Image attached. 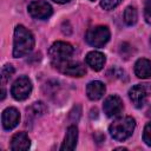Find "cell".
<instances>
[{"mask_svg": "<svg viewBox=\"0 0 151 151\" xmlns=\"http://www.w3.org/2000/svg\"><path fill=\"white\" fill-rule=\"evenodd\" d=\"M34 37L29 29L22 25H17L13 38V57L21 58L28 54L34 47Z\"/></svg>", "mask_w": 151, "mask_h": 151, "instance_id": "cell-1", "label": "cell"}, {"mask_svg": "<svg viewBox=\"0 0 151 151\" xmlns=\"http://www.w3.org/2000/svg\"><path fill=\"white\" fill-rule=\"evenodd\" d=\"M136 120L130 116H123L113 120L109 126V132L111 137L117 142H124L130 138L134 131Z\"/></svg>", "mask_w": 151, "mask_h": 151, "instance_id": "cell-2", "label": "cell"}, {"mask_svg": "<svg viewBox=\"0 0 151 151\" xmlns=\"http://www.w3.org/2000/svg\"><path fill=\"white\" fill-rule=\"evenodd\" d=\"M110 37H111V33L109 27L99 25L87 29L85 34V40L88 45L93 47H103L110 40Z\"/></svg>", "mask_w": 151, "mask_h": 151, "instance_id": "cell-3", "label": "cell"}, {"mask_svg": "<svg viewBox=\"0 0 151 151\" xmlns=\"http://www.w3.org/2000/svg\"><path fill=\"white\" fill-rule=\"evenodd\" d=\"M73 52H74V50H73L72 45L68 42H65V41H55L52 44V46L48 50V54L54 65L64 63L66 60H70Z\"/></svg>", "mask_w": 151, "mask_h": 151, "instance_id": "cell-4", "label": "cell"}, {"mask_svg": "<svg viewBox=\"0 0 151 151\" xmlns=\"http://www.w3.org/2000/svg\"><path fill=\"white\" fill-rule=\"evenodd\" d=\"M151 94L150 84H136L129 90V98L134 107L140 109L145 105L149 96Z\"/></svg>", "mask_w": 151, "mask_h": 151, "instance_id": "cell-5", "label": "cell"}, {"mask_svg": "<svg viewBox=\"0 0 151 151\" xmlns=\"http://www.w3.org/2000/svg\"><path fill=\"white\" fill-rule=\"evenodd\" d=\"M32 88H33V86H32L31 79L26 76H21L13 83V85L11 87V94L15 100L21 101L29 97Z\"/></svg>", "mask_w": 151, "mask_h": 151, "instance_id": "cell-6", "label": "cell"}, {"mask_svg": "<svg viewBox=\"0 0 151 151\" xmlns=\"http://www.w3.org/2000/svg\"><path fill=\"white\" fill-rule=\"evenodd\" d=\"M27 11H28V14L32 18L38 19V20H46L53 13L52 6L45 0H34V1H32L28 5Z\"/></svg>", "mask_w": 151, "mask_h": 151, "instance_id": "cell-7", "label": "cell"}, {"mask_svg": "<svg viewBox=\"0 0 151 151\" xmlns=\"http://www.w3.org/2000/svg\"><path fill=\"white\" fill-rule=\"evenodd\" d=\"M124 110V104L123 100L117 94H111L109 96L103 104V111L107 117H116L120 114Z\"/></svg>", "mask_w": 151, "mask_h": 151, "instance_id": "cell-8", "label": "cell"}, {"mask_svg": "<svg viewBox=\"0 0 151 151\" xmlns=\"http://www.w3.org/2000/svg\"><path fill=\"white\" fill-rule=\"evenodd\" d=\"M66 76H70V77H83L85 76L86 73V67L79 63V61H70V60H66L64 63H60V64H57L55 65Z\"/></svg>", "mask_w": 151, "mask_h": 151, "instance_id": "cell-9", "label": "cell"}, {"mask_svg": "<svg viewBox=\"0 0 151 151\" xmlns=\"http://www.w3.org/2000/svg\"><path fill=\"white\" fill-rule=\"evenodd\" d=\"M20 122V113L15 107H6L1 114L2 127L6 131L13 130Z\"/></svg>", "mask_w": 151, "mask_h": 151, "instance_id": "cell-10", "label": "cell"}, {"mask_svg": "<svg viewBox=\"0 0 151 151\" xmlns=\"http://www.w3.org/2000/svg\"><path fill=\"white\" fill-rule=\"evenodd\" d=\"M31 146L29 137L26 132H17L11 139L9 147L13 151H25Z\"/></svg>", "mask_w": 151, "mask_h": 151, "instance_id": "cell-11", "label": "cell"}, {"mask_svg": "<svg viewBox=\"0 0 151 151\" xmlns=\"http://www.w3.org/2000/svg\"><path fill=\"white\" fill-rule=\"evenodd\" d=\"M85 61L87 66H90L94 71H100L103 70L105 63H106V57L104 53L98 52V51H91L86 54Z\"/></svg>", "mask_w": 151, "mask_h": 151, "instance_id": "cell-12", "label": "cell"}, {"mask_svg": "<svg viewBox=\"0 0 151 151\" xmlns=\"http://www.w3.org/2000/svg\"><path fill=\"white\" fill-rule=\"evenodd\" d=\"M106 92V86L99 80H92L86 86V94L90 100H99Z\"/></svg>", "mask_w": 151, "mask_h": 151, "instance_id": "cell-13", "label": "cell"}, {"mask_svg": "<svg viewBox=\"0 0 151 151\" xmlns=\"http://www.w3.org/2000/svg\"><path fill=\"white\" fill-rule=\"evenodd\" d=\"M77 142H78V129H77L76 125H70L67 127V131H66L64 142L60 146V150L61 151L74 150L76 146H77Z\"/></svg>", "mask_w": 151, "mask_h": 151, "instance_id": "cell-14", "label": "cell"}, {"mask_svg": "<svg viewBox=\"0 0 151 151\" xmlns=\"http://www.w3.org/2000/svg\"><path fill=\"white\" fill-rule=\"evenodd\" d=\"M134 74L139 79L151 78V60L146 58H140L134 64Z\"/></svg>", "mask_w": 151, "mask_h": 151, "instance_id": "cell-15", "label": "cell"}, {"mask_svg": "<svg viewBox=\"0 0 151 151\" xmlns=\"http://www.w3.org/2000/svg\"><path fill=\"white\" fill-rule=\"evenodd\" d=\"M123 20L125 22V25L127 26H133L137 20H138V12L136 9V7L133 6H127L124 11V14H123Z\"/></svg>", "mask_w": 151, "mask_h": 151, "instance_id": "cell-16", "label": "cell"}, {"mask_svg": "<svg viewBox=\"0 0 151 151\" xmlns=\"http://www.w3.org/2000/svg\"><path fill=\"white\" fill-rule=\"evenodd\" d=\"M46 111V106L42 101H35L27 109V118H38L42 116Z\"/></svg>", "mask_w": 151, "mask_h": 151, "instance_id": "cell-17", "label": "cell"}, {"mask_svg": "<svg viewBox=\"0 0 151 151\" xmlns=\"http://www.w3.org/2000/svg\"><path fill=\"white\" fill-rule=\"evenodd\" d=\"M13 73H14V67L11 64H6L2 67V70H1V83H2V85L9 80V78L13 76Z\"/></svg>", "mask_w": 151, "mask_h": 151, "instance_id": "cell-18", "label": "cell"}, {"mask_svg": "<svg viewBox=\"0 0 151 151\" xmlns=\"http://www.w3.org/2000/svg\"><path fill=\"white\" fill-rule=\"evenodd\" d=\"M123 0H100V6L105 11H111L116 8Z\"/></svg>", "mask_w": 151, "mask_h": 151, "instance_id": "cell-19", "label": "cell"}, {"mask_svg": "<svg viewBox=\"0 0 151 151\" xmlns=\"http://www.w3.org/2000/svg\"><path fill=\"white\" fill-rule=\"evenodd\" d=\"M143 142L147 146H151V120L144 127V131H143Z\"/></svg>", "mask_w": 151, "mask_h": 151, "instance_id": "cell-20", "label": "cell"}, {"mask_svg": "<svg viewBox=\"0 0 151 151\" xmlns=\"http://www.w3.org/2000/svg\"><path fill=\"white\" fill-rule=\"evenodd\" d=\"M144 19H145L146 24L151 25V0H146L145 1V6H144Z\"/></svg>", "mask_w": 151, "mask_h": 151, "instance_id": "cell-21", "label": "cell"}, {"mask_svg": "<svg viewBox=\"0 0 151 151\" xmlns=\"http://www.w3.org/2000/svg\"><path fill=\"white\" fill-rule=\"evenodd\" d=\"M54 2H57V4H67V2H70L71 0H53Z\"/></svg>", "mask_w": 151, "mask_h": 151, "instance_id": "cell-22", "label": "cell"}, {"mask_svg": "<svg viewBox=\"0 0 151 151\" xmlns=\"http://www.w3.org/2000/svg\"><path fill=\"white\" fill-rule=\"evenodd\" d=\"M5 96H6V92H5V88L2 87V90H1V100L5 99Z\"/></svg>", "mask_w": 151, "mask_h": 151, "instance_id": "cell-23", "label": "cell"}, {"mask_svg": "<svg viewBox=\"0 0 151 151\" xmlns=\"http://www.w3.org/2000/svg\"><path fill=\"white\" fill-rule=\"evenodd\" d=\"M91 1H94V0H91Z\"/></svg>", "mask_w": 151, "mask_h": 151, "instance_id": "cell-24", "label": "cell"}]
</instances>
